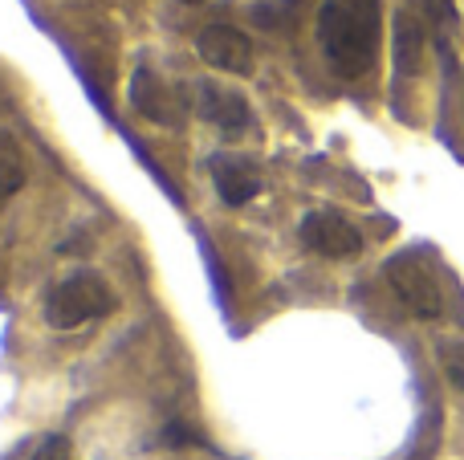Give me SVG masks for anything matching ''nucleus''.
<instances>
[{
	"label": "nucleus",
	"mask_w": 464,
	"mask_h": 460,
	"mask_svg": "<svg viewBox=\"0 0 464 460\" xmlns=\"http://www.w3.org/2000/svg\"><path fill=\"white\" fill-rule=\"evenodd\" d=\"M383 0H322L314 37L338 78H362L379 57Z\"/></svg>",
	"instance_id": "1"
},
{
	"label": "nucleus",
	"mask_w": 464,
	"mask_h": 460,
	"mask_svg": "<svg viewBox=\"0 0 464 460\" xmlns=\"http://www.w3.org/2000/svg\"><path fill=\"white\" fill-rule=\"evenodd\" d=\"M119 298H114L111 282L94 269H78V273L62 277L45 298V322L53 331H82V326L98 322V318L114 314Z\"/></svg>",
	"instance_id": "2"
},
{
	"label": "nucleus",
	"mask_w": 464,
	"mask_h": 460,
	"mask_svg": "<svg viewBox=\"0 0 464 460\" xmlns=\"http://www.w3.org/2000/svg\"><path fill=\"white\" fill-rule=\"evenodd\" d=\"M387 285L395 290V298L411 310L416 318L432 322V318L444 314V290H440V277H436L432 261L424 257L420 249H403L387 261Z\"/></svg>",
	"instance_id": "3"
},
{
	"label": "nucleus",
	"mask_w": 464,
	"mask_h": 460,
	"mask_svg": "<svg viewBox=\"0 0 464 460\" xmlns=\"http://www.w3.org/2000/svg\"><path fill=\"white\" fill-rule=\"evenodd\" d=\"M302 244L318 257H330V261H346V257H359L362 253V233L334 208H318L302 220Z\"/></svg>",
	"instance_id": "4"
},
{
	"label": "nucleus",
	"mask_w": 464,
	"mask_h": 460,
	"mask_svg": "<svg viewBox=\"0 0 464 460\" xmlns=\"http://www.w3.org/2000/svg\"><path fill=\"white\" fill-rule=\"evenodd\" d=\"M127 94H130V106H135L143 119L160 122V127H179V122L188 119V98L179 94V90H171L151 65H139V70L130 73Z\"/></svg>",
	"instance_id": "5"
},
{
	"label": "nucleus",
	"mask_w": 464,
	"mask_h": 460,
	"mask_svg": "<svg viewBox=\"0 0 464 460\" xmlns=\"http://www.w3.org/2000/svg\"><path fill=\"white\" fill-rule=\"evenodd\" d=\"M196 53L208 70L220 73H253L256 53H253V41L248 33H240L237 24H208V29L196 37Z\"/></svg>",
	"instance_id": "6"
},
{
	"label": "nucleus",
	"mask_w": 464,
	"mask_h": 460,
	"mask_svg": "<svg viewBox=\"0 0 464 460\" xmlns=\"http://www.w3.org/2000/svg\"><path fill=\"white\" fill-rule=\"evenodd\" d=\"M196 110H200L212 127H220V135H228V139H240L253 130V110H248L245 94H237V90H228V86H217V81L196 86Z\"/></svg>",
	"instance_id": "7"
},
{
	"label": "nucleus",
	"mask_w": 464,
	"mask_h": 460,
	"mask_svg": "<svg viewBox=\"0 0 464 460\" xmlns=\"http://www.w3.org/2000/svg\"><path fill=\"white\" fill-rule=\"evenodd\" d=\"M212 179H217V192L220 200L240 208L248 204L256 192H261V171L248 155H237V151H225V155H212Z\"/></svg>",
	"instance_id": "8"
},
{
	"label": "nucleus",
	"mask_w": 464,
	"mask_h": 460,
	"mask_svg": "<svg viewBox=\"0 0 464 460\" xmlns=\"http://www.w3.org/2000/svg\"><path fill=\"white\" fill-rule=\"evenodd\" d=\"M424 41L428 29L411 8L395 13V81H411L424 65Z\"/></svg>",
	"instance_id": "9"
},
{
	"label": "nucleus",
	"mask_w": 464,
	"mask_h": 460,
	"mask_svg": "<svg viewBox=\"0 0 464 460\" xmlns=\"http://www.w3.org/2000/svg\"><path fill=\"white\" fill-rule=\"evenodd\" d=\"M408 8L424 21L428 37L436 41V49L444 53V62H452V41H457V29H460L457 0H408Z\"/></svg>",
	"instance_id": "10"
},
{
	"label": "nucleus",
	"mask_w": 464,
	"mask_h": 460,
	"mask_svg": "<svg viewBox=\"0 0 464 460\" xmlns=\"http://www.w3.org/2000/svg\"><path fill=\"white\" fill-rule=\"evenodd\" d=\"M24 179H29V163H24L21 143L13 130H0V212L24 187Z\"/></svg>",
	"instance_id": "11"
},
{
	"label": "nucleus",
	"mask_w": 464,
	"mask_h": 460,
	"mask_svg": "<svg viewBox=\"0 0 464 460\" xmlns=\"http://www.w3.org/2000/svg\"><path fill=\"white\" fill-rule=\"evenodd\" d=\"M436 359L452 379V388L464 391V339H436Z\"/></svg>",
	"instance_id": "12"
},
{
	"label": "nucleus",
	"mask_w": 464,
	"mask_h": 460,
	"mask_svg": "<svg viewBox=\"0 0 464 460\" xmlns=\"http://www.w3.org/2000/svg\"><path fill=\"white\" fill-rule=\"evenodd\" d=\"M21 460H70V440L57 436V432H49V436H41Z\"/></svg>",
	"instance_id": "13"
},
{
	"label": "nucleus",
	"mask_w": 464,
	"mask_h": 460,
	"mask_svg": "<svg viewBox=\"0 0 464 460\" xmlns=\"http://www.w3.org/2000/svg\"><path fill=\"white\" fill-rule=\"evenodd\" d=\"M179 5H200V0H179Z\"/></svg>",
	"instance_id": "14"
}]
</instances>
